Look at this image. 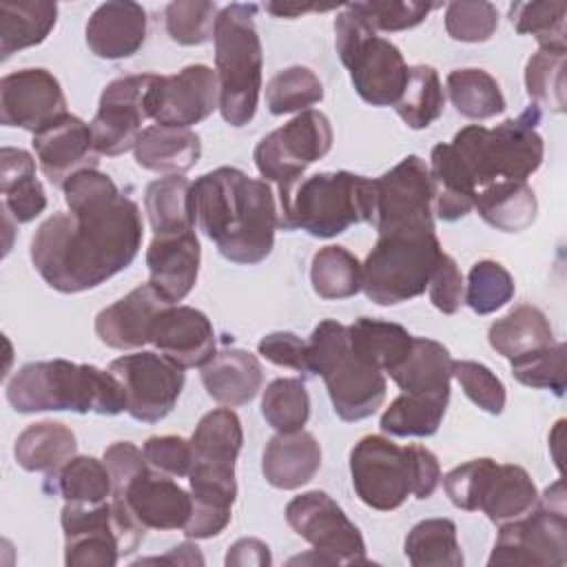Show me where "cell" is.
Here are the masks:
<instances>
[{
  "label": "cell",
  "instance_id": "d590c367",
  "mask_svg": "<svg viewBox=\"0 0 567 567\" xmlns=\"http://www.w3.org/2000/svg\"><path fill=\"white\" fill-rule=\"evenodd\" d=\"M144 210L153 235H179L195 230L193 184L184 175H166L146 186Z\"/></svg>",
  "mask_w": 567,
  "mask_h": 567
},
{
  "label": "cell",
  "instance_id": "c3c4849f",
  "mask_svg": "<svg viewBox=\"0 0 567 567\" xmlns=\"http://www.w3.org/2000/svg\"><path fill=\"white\" fill-rule=\"evenodd\" d=\"M323 100V84L308 66L295 64L275 73L266 84V106L272 115L301 113Z\"/></svg>",
  "mask_w": 567,
  "mask_h": 567
},
{
  "label": "cell",
  "instance_id": "9a60e30c",
  "mask_svg": "<svg viewBox=\"0 0 567 567\" xmlns=\"http://www.w3.org/2000/svg\"><path fill=\"white\" fill-rule=\"evenodd\" d=\"M288 525L323 554L330 565L368 563L359 527L346 516L332 496L321 489L303 492L286 505Z\"/></svg>",
  "mask_w": 567,
  "mask_h": 567
},
{
  "label": "cell",
  "instance_id": "8992f818",
  "mask_svg": "<svg viewBox=\"0 0 567 567\" xmlns=\"http://www.w3.org/2000/svg\"><path fill=\"white\" fill-rule=\"evenodd\" d=\"M538 106H529L516 120H505L494 128L470 124L461 128L450 146L467 168L476 188L501 179H527L545 157L543 137L536 131Z\"/></svg>",
  "mask_w": 567,
  "mask_h": 567
},
{
  "label": "cell",
  "instance_id": "5b68a950",
  "mask_svg": "<svg viewBox=\"0 0 567 567\" xmlns=\"http://www.w3.org/2000/svg\"><path fill=\"white\" fill-rule=\"evenodd\" d=\"M308 370L323 379L332 410L341 421H363L385 399V374L352 350L348 326L334 319H323L312 330Z\"/></svg>",
  "mask_w": 567,
  "mask_h": 567
},
{
  "label": "cell",
  "instance_id": "52a82bcc",
  "mask_svg": "<svg viewBox=\"0 0 567 567\" xmlns=\"http://www.w3.org/2000/svg\"><path fill=\"white\" fill-rule=\"evenodd\" d=\"M374 179L350 171L315 173L299 182L288 206L279 213V228H301L312 237L330 239L354 224H372Z\"/></svg>",
  "mask_w": 567,
  "mask_h": 567
},
{
  "label": "cell",
  "instance_id": "db71d44e",
  "mask_svg": "<svg viewBox=\"0 0 567 567\" xmlns=\"http://www.w3.org/2000/svg\"><path fill=\"white\" fill-rule=\"evenodd\" d=\"M498 29V11L485 0H454L445 7V31L456 42H487Z\"/></svg>",
  "mask_w": 567,
  "mask_h": 567
},
{
  "label": "cell",
  "instance_id": "d6a6232c",
  "mask_svg": "<svg viewBox=\"0 0 567 567\" xmlns=\"http://www.w3.org/2000/svg\"><path fill=\"white\" fill-rule=\"evenodd\" d=\"M58 22V4L49 0L0 2V60L47 40Z\"/></svg>",
  "mask_w": 567,
  "mask_h": 567
},
{
  "label": "cell",
  "instance_id": "cb8c5ba5",
  "mask_svg": "<svg viewBox=\"0 0 567 567\" xmlns=\"http://www.w3.org/2000/svg\"><path fill=\"white\" fill-rule=\"evenodd\" d=\"M202 248L195 230L153 237L146 248L148 284L168 301H182L197 284Z\"/></svg>",
  "mask_w": 567,
  "mask_h": 567
},
{
  "label": "cell",
  "instance_id": "681fc988",
  "mask_svg": "<svg viewBox=\"0 0 567 567\" xmlns=\"http://www.w3.org/2000/svg\"><path fill=\"white\" fill-rule=\"evenodd\" d=\"M565 18L567 4L556 0H536V2H514L509 7V22L516 33H529L536 38L540 49H567L565 38Z\"/></svg>",
  "mask_w": 567,
  "mask_h": 567
},
{
  "label": "cell",
  "instance_id": "4dcf8cb0",
  "mask_svg": "<svg viewBox=\"0 0 567 567\" xmlns=\"http://www.w3.org/2000/svg\"><path fill=\"white\" fill-rule=\"evenodd\" d=\"M430 177L434 186L432 210L443 221H456L474 208L476 184L450 144H436L430 153Z\"/></svg>",
  "mask_w": 567,
  "mask_h": 567
},
{
  "label": "cell",
  "instance_id": "680465c9",
  "mask_svg": "<svg viewBox=\"0 0 567 567\" xmlns=\"http://www.w3.org/2000/svg\"><path fill=\"white\" fill-rule=\"evenodd\" d=\"M146 463L166 476L179 478L188 476L190 465H193V447L190 441L184 436L175 434H164V436H148L142 445Z\"/></svg>",
  "mask_w": 567,
  "mask_h": 567
},
{
  "label": "cell",
  "instance_id": "3957f363",
  "mask_svg": "<svg viewBox=\"0 0 567 567\" xmlns=\"http://www.w3.org/2000/svg\"><path fill=\"white\" fill-rule=\"evenodd\" d=\"M7 401L16 412H95L104 416L126 410V392L120 379L91 363L66 359L24 363L7 381Z\"/></svg>",
  "mask_w": 567,
  "mask_h": 567
},
{
  "label": "cell",
  "instance_id": "8d00e7d4",
  "mask_svg": "<svg viewBox=\"0 0 567 567\" xmlns=\"http://www.w3.org/2000/svg\"><path fill=\"white\" fill-rule=\"evenodd\" d=\"M538 498L540 496L532 476L520 465L507 463L496 465L478 509L485 512L494 525H505L529 514L538 505Z\"/></svg>",
  "mask_w": 567,
  "mask_h": 567
},
{
  "label": "cell",
  "instance_id": "6da1fadb",
  "mask_svg": "<svg viewBox=\"0 0 567 567\" xmlns=\"http://www.w3.org/2000/svg\"><path fill=\"white\" fill-rule=\"evenodd\" d=\"M66 213L44 219L31 237V264L58 292L102 286L133 264L144 224L140 206L97 168L80 171L62 186Z\"/></svg>",
  "mask_w": 567,
  "mask_h": 567
},
{
  "label": "cell",
  "instance_id": "484cf974",
  "mask_svg": "<svg viewBox=\"0 0 567 567\" xmlns=\"http://www.w3.org/2000/svg\"><path fill=\"white\" fill-rule=\"evenodd\" d=\"M321 467V447L315 434L277 432L261 454V474L277 489H299L315 478Z\"/></svg>",
  "mask_w": 567,
  "mask_h": 567
},
{
  "label": "cell",
  "instance_id": "7c38bea8",
  "mask_svg": "<svg viewBox=\"0 0 567 567\" xmlns=\"http://www.w3.org/2000/svg\"><path fill=\"white\" fill-rule=\"evenodd\" d=\"M352 487L361 503L379 512L401 507L414 494L410 445L401 447L381 434H368L350 450Z\"/></svg>",
  "mask_w": 567,
  "mask_h": 567
},
{
  "label": "cell",
  "instance_id": "f5cc1de1",
  "mask_svg": "<svg viewBox=\"0 0 567 567\" xmlns=\"http://www.w3.org/2000/svg\"><path fill=\"white\" fill-rule=\"evenodd\" d=\"M567 348L563 341H554L551 346L532 352L527 357L514 359L512 374L518 383L538 390H551L556 396L565 394L567 388V368H565Z\"/></svg>",
  "mask_w": 567,
  "mask_h": 567
},
{
  "label": "cell",
  "instance_id": "ac0fdd59",
  "mask_svg": "<svg viewBox=\"0 0 567 567\" xmlns=\"http://www.w3.org/2000/svg\"><path fill=\"white\" fill-rule=\"evenodd\" d=\"M151 120L159 126L190 128L219 109L217 73L206 64H188L173 75H155Z\"/></svg>",
  "mask_w": 567,
  "mask_h": 567
},
{
  "label": "cell",
  "instance_id": "ee69618b",
  "mask_svg": "<svg viewBox=\"0 0 567 567\" xmlns=\"http://www.w3.org/2000/svg\"><path fill=\"white\" fill-rule=\"evenodd\" d=\"M310 284L321 299H348L361 290V261L343 246H323L310 264Z\"/></svg>",
  "mask_w": 567,
  "mask_h": 567
},
{
  "label": "cell",
  "instance_id": "f546056e",
  "mask_svg": "<svg viewBox=\"0 0 567 567\" xmlns=\"http://www.w3.org/2000/svg\"><path fill=\"white\" fill-rule=\"evenodd\" d=\"M2 210L16 224H29L47 208L44 188L35 175V159L24 148L2 146L0 151Z\"/></svg>",
  "mask_w": 567,
  "mask_h": 567
},
{
  "label": "cell",
  "instance_id": "9f6ffc18",
  "mask_svg": "<svg viewBox=\"0 0 567 567\" xmlns=\"http://www.w3.org/2000/svg\"><path fill=\"white\" fill-rule=\"evenodd\" d=\"M452 377L458 381L467 399L487 414H501L505 410V385L503 381L478 361H452Z\"/></svg>",
  "mask_w": 567,
  "mask_h": 567
},
{
  "label": "cell",
  "instance_id": "2e32d148",
  "mask_svg": "<svg viewBox=\"0 0 567 567\" xmlns=\"http://www.w3.org/2000/svg\"><path fill=\"white\" fill-rule=\"evenodd\" d=\"M126 392V412L142 423L166 419L184 388V368L166 359L162 352H133L109 363Z\"/></svg>",
  "mask_w": 567,
  "mask_h": 567
},
{
  "label": "cell",
  "instance_id": "4316f807",
  "mask_svg": "<svg viewBox=\"0 0 567 567\" xmlns=\"http://www.w3.org/2000/svg\"><path fill=\"white\" fill-rule=\"evenodd\" d=\"M452 361L443 343L414 337L408 354L388 374L405 394L450 401Z\"/></svg>",
  "mask_w": 567,
  "mask_h": 567
},
{
  "label": "cell",
  "instance_id": "ba28073f",
  "mask_svg": "<svg viewBox=\"0 0 567 567\" xmlns=\"http://www.w3.org/2000/svg\"><path fill=\"white\" fill-rule=\"evenodd\" d=\"M443 255L434 230H392L379 235L361 264V290L379 306H396L425 292Z\"/></svg>",
  "mask_w": 567,
  "mask_h": 567
},
{
  "label": "cell",
  "instance_id": "94428289",
  "mask_svg": "<svg viewBox=\"0 0 567 567\" xmlns=\"http://www.w3.org/2000/svg\"><path fill=\"white\" fill-rule=\"evenodd\" d=\"M109 474H111V483H113V494L111 498H117L124 494V489L128 487V483L133 478H137L142 472H146L151 465L144 458V452L131 443V441H115L104 450L102 456Z\"/></svg>",
  "mask_w": 567,
  "mask_h": 567
},
{
  "label": "cell",
  "instance_id": "f35d334b",
  "mask_svg": "<svg viewBox=\"0 0 567 567\" xmlns=\"http://www.w3.org/2000/svg\"><path fill=\"white\" fill-rule=\"evenodd\" d=\"M348 337L352 350L381 372H390L408 354L414 339L403 326L370 317L354 319L348 326Z\"/></svg>",
  "mask_w": 567,
  "mask_h": 567
},
{
  "label": "cell",
  "instance_id": "9c48e42d",
  "mask_svg": "<svg viewBox=\"0 0 567 567\" xmlns=\"http://www.w3.org/2000/svg\"><path fill=\"white\" fill-rule=\"evenodd\" d=\"M64 565L113 567L144 540L146 527L120 498L104 503H64Z\"/></svg>",
  "mask_w": 567,
  "mask_h": 567
},
{
  "label": "cell",
  "instance_id": "836d02e7",
  "mask_svg": "<svg viewBox=\"0 0 567 567\" xmlns=\"http://www.w3.org/2000/svg\"><path fill=\"white\" fill-rule=\"evenodd\" d=\"M487 341L501 357L514 361L551 346L554 330L540 308L520 303L489 326Z\"/></svg>",
  "mask_w": 567,
  "mask_h": 567
},
{
  "label": "cell",
  "instance_id": "03108f58",
  "mask_svg": "<svg viewBox=\"0 0 567 567\" xmlns=\"http://www.w3.org/2000/svg\"><path fill=\"white\" fill-rule=\"evenodd\" d=\"M142 563H171V565H195L197 563V565H204V558H202L197 545L182 543V545L173 547L162 558H144V560H137L135 565H142Z\"/></svg>",
  "mask_w": 567,
  "mask_h": 567
},
{
  "label": "cell",
  "instance_id": "e575fe53",
  "mask_svg": "<svg viewBox=\"0 0 567 567\" xmlns=\"http://www.w3.org/2000/svg\"><path fill=\"white\" fill-rule=\"evenodd\" d=\"M78 452V441L71 427L60 421H38L27 425L13 445L16 463L27 472L51 474L71 461Z\"/></svg>",
  "mask_w": 567,
  "mask_h": 567
},
{
  "label": "cell",
  "instance_id": "7a4b0ae2",
  "mask_svg": "<svg viewBox=\"0 0 567 567\" xmlns=\"http://www.w3.org/2000/svg\"><path fill=\"white\" fill-rule=\"evenodd\" d=\"M199 230L233 264H259L275 246L279 210L272 186L233 166H219L193 182Z\"/></svg>",
  "mask_w": 567,
  "mask_h": 567
},
{
  "label": "cell",
  "instance_id": "5bb4252c",
  "mask_svg": "<svg viewBox=\"0 0 567 567\" xmlns=\"http://www.w3.org/2000/svg\"><path fill=\"white\" fill-rule=\"evenodd\" d=\"M567 563V516L565 507L549 505L538 498V505L505 525H498V536L487 565H532L560 567Z\"/></svg>",
  "mask_w": 567,
  "mask_h": 567
},
{
  "label": "cell",
  "instance_id": "7402d4cb",
  "mask_svg": "<svg viewBox=\"0 0 567 567\" xmlns=\"http://www.w3.org/2000/svg\"><path fill=\"white\" fill-rule=\"evenodd\" d=\"M168 303L151 284H142L95 317L97 339L113 350H133L151 343L155 319Z\"/></svg>",
  "mask_w": 567,
  "mask_h": 567
},
{
  "label": "cell",
  "instance_id": "91938a15",
  "mask_svg": "<svg viewBox=\"0 0 567 567\" xmlns=\"http://www.w3.org/2000/svg\"><path fill=\"white\" fill-rule=\"evenodd\" d=\"M427 295H430L432 306L443 315H454L463 303V295H465L463 275H461L456 261L447 252L441 255V259L430 277Z\"/></svg>",
  "mask_w": 567,
  "mask_h": 567
},
{
  "label": "cell",
  "instance_id": "7bdbcfd3",
  "mask_svg": "<svg viewBox=\"0 0 567 567\" xmlns=\"http://www.w3.org/2000/svg\"><path fill=\"white\" fill-rule=\"evenodd\" d=\"M241 443V421L230 408H217L206 412L190 436L193 458L197 461H219L235 465Z\"/></svg>",
  "mask_w": 567,
  "mask_h": 567
},
{
  "label": "cell",
  "instance_id": "ffe728a7",
  "mask_svg": "<svg viewBox=\"0 0 567 567\" xmlns=\"http://www.w3.org/2000/svg\"><path fill=\"white\" fill-rule=\"evenodd\" d=\"M31 144L42 175L53 186H64L69 177L80 171L97 168L100 162L91 124L71 113H64L62 117L33 133Z\"/></svg>",
  "mask_w": 567,
  "mask_h": 567
},
{
  "label": "cell",
  "instance_id": "4fadbf2b",
  "mask_svg": "<svg viewBox=\"0 0 567 567\" xmlns=\"http://www.w3.org/2000/svg\"><path fill=\"white\" fill-rule=\"evenodd\" d=\"M432 202L430 166L419 155H408L374 179L372 226L379 235L392 230H434Z\"/></svg>",
  "mask_w": 567,
  "mask_h": 567
},
{
  "label": "cell",
  "instance_id": "e0dca14e",
  "mask_svg": "<svg viewBox=\"0 0 567 567\" xmlns=\"http://www.w3.org/2000/svg\"><path fill=\"white\" fill-rule=\"evenodd\" d=\"M153 82L155 73H137L122 75L104 86L97 113L91 120L93 144L100 155L117 157L135 148L142 124L151 117Z\"/></svg>",
  "mask_w": 567,
  "mask_h": 567
},
{
  "label": "cell",
  "instance_id": "8fae6325",
  "mask_svg": "<svg viewBox=\"0 0 567 567\" xmlns=\"http://www.w3.org/2000/svg\"><path fill=\"white\" fill-rule=\"evenodd\" d=\"M332 137L330 120L321 111L308 109L259 140L252 153L255 166L277 188L279 213L288 206L306 168L328 155Z\"/></svg>",
  "mask_w": 567,
  "mask_h": 567
},
{
  "label": "cell",
  "instance_id": "1f68e13d",
  "mask_svg": "<svg viewBox=\"0 0 567 567\" xmlns=\"http://www.w3.org/2000/svg\"><path fill=\"white\" fill-rule=\"evenodd\" d=\"M474 208L483 221L503 233L527 230L538 213L532 186L523 179H501L476 193Z\"/></svg>",
  "mask_w": 567,
  "mask_h": 567
},
{
  "label": "cell",
  "instance_id": "d4e9b609",
  "mask_svg": "<svg viewBox=\"0 0 567 567\" xmlns=\"http://www.w3.org/2000/svg\"><path fill=\"white\" fill-rule=\"evenodd\" d=\"M146 11L131 0L100 4L86 22V44L102 60L135 55L146 40Z\"/></svg>",
  "mask_w": 567,
  "mask_h": 567
},
{
  "label": "cell",
  "instance_id": "6f0895ef",
  "mask_svg": "<svg viewBox=\"0 0 567 567\" xmlns=\"http://www.w3.org/2000/svg\"><path fill=\"white\" fill-rule=\"evenodd\" d=\"M494 458H472L463 465H456L443 476V487L450 501L465 512H476L481 507L483 492L496 470Z\"/></svg>",
  "mask_w": 567,
  "mask_h": 567
},
{
  "label": "cell",
  "instance_id": "bcb514c9",
  "mask_svg": "<svg viewBox=\"0 0 567 567\" xmlns=\"http://www.w3.org/2000/svg\"><path fill=\"white\" fill-rule=\"evenodd\" d=\"M261 414L277 432H299L310 419V396L306 383L295 377H281L266 385Z\"/></svg>",
  "mask_w": 567,
  "mask_h": 567
},
{
  "label": "cell",
  "instance_id": "7dc6e473",
  "mask_svg": "<svg viewBox=\"0 0 567 567\" xmlns=\"http://www.w3.org/2000/svg\"><path fill=\"white\" fill-rule=\"evenodd\" d=\"M565 60L567 49H538L525 64V89L534 106L551 113L565 111Z\"/></svg>",
  "mask_w": 567,
  "mask_h": 567
},
{
  "label": "cell",
  "instance_id": "30bf717a",
  "mask_svg": "<svg viewBox=\"0 0 567 567\" xmlns=\"http://www.w3.org/2000/svg\"><path fill=\"white\" fill-rule=\"evenodd\" d=\"M334 47L359 97L372 106H394L408 82L410 66L399 47L377 31L348 4L334 18Z\"/></svg>",
  "mask_w": 567,
  "mask_h": 567
},
{
  "label": "cell",
  "instance_id": "44dd1931",
  "mask_svg": "<svg viewBox=\"0 0 567 567\" xmlns=\"http://www.w3.org/2000/svg\"><path fill=\"white\" fill-rule=\"evenodd\" d=\"M151 343L179 368H202L215 357L210 319L190 306H168L151 330Z\"/></svg>",
  "mask_w": 567,
  "mask_h": 567
},
{
  "label": "cell",
  "instance_id": "d6986e66",
  "mask_svg": "<svg viewBox=\"0 0 567 567\" xmlns=\"http://www.w3.org/2000/svg\"><path fill=\"white\" fill-rule=\"evenodd\" d=\"M66 111L58 78L47 69H20L0 80V122L38 133Z\"/></svg>",
  "mask_w": 567,
  "mask_h": 567
},
{
  "label": "cell",
  "instance_id": "b9f144b4",
  "mask_svg": "<svg viewBox=\"0 0 567 567\" xmlns=\"http://www.w3.org/2000/svg\"><path fill=\"white\" fill-rule=\"evenodd\" d=\"M445 106L441 78L430 64H414L408 71V82L394 104L396 115L414 131L434 124Z\"/></svg>",
  "mask_w": 567,
  "mask_h": 567
},
{
  "label": "cell",
  "instance_id": "603a6c76",
  "mask_svg": "<svg viewBox=\"0 0 567 567\" xmlns=\"http://www.w3.org/2000/svg\"><path fill=\"white\" fill-rule=\"evenodd\" d=\"M117 498L146 529H184L193 512V496L173 476L153 472V467L133 478Z\"/></svg>",
  "mask_w": 567,
  "mask_h": 567
},
{
  "label": "cell",
  "instance_id": "f6af8a7d",
  "mask_svg": "<svg viewBox=\"0 0 567 567\" xmlns=\"http://www.w3.org/2000/svg\"><path fill=\"white\" fill-rule=\"evenodd\" d=\"M445 408L443 399L403 392L385 408L379 427L390 436H432L439 432Z\"/></svg>",
  "mask_w": 567,
  "mask_h": 567
},
{
  "label": "cell",
  "instance_id": "ab89813d",
  "mask_svg": "<svg viewBox=\"0 0 567 567\" xmlns=\"http://www.w3.org/2000/svg\"><path fill=\"white\" fill-rule=\"evenodd\" d=\"M445 89L456 113L467 120H489L507 106L498 82L485 69H454L447 73Z\"/></svg>",
  "mask_w": 567,
  "mask_h": 567
},
{
  "label": "cell",
  "instance_id": "11a10c76",
  "mask_svg": "<svg viewBox=\"0 0 567 567\" xmlns=\"http://www.w3.org/2000/svg\"><path fill=\"white\" fill-rule=\"evenodd\" d=\"M354 13H359L374 31H405L421 24L430 11L439 4L416 2V0H372V2H350Z\"/></svg>",
  "mask_w": 567,
  "mask_h": 567
},
{
  "label": "cell",
  "instance_id": "816d5d0a",
  "mask_svg": "<svg viewBox=\"0 0 567 567\" xmlns=\"http://www.w3.org/2000/svg\"><path fill=\"white\" fill-rule=\"evenodd\" d=\"M219 9L208 0H175L164 9L166 33L182 47H199L215 38Z\"/></svg>",
  "mask_w": 567,
  "mask_h": 567
},
{
  "label": "cell",
  "instance_id": "83f0119b",
  "mask_svg": "<svg viewBox=\"0 0 567 567\" xmlns=\"http://www.w3.org/2000/svg\"><path fill=\"white\" fill-rule=\"evenodd\" d=\"M202 383L208 396L226 408L250 403L261 390L264 370L259 359L241 348H226L202 365Z\"/></svg>",
  "mask_w": 567,
  "mask_h": 567
},
{
  "label": "cell",
  "instance_id": "6125c7cd",
  "mask_svg": "<svg viewBox=\"0 0 567 567\" xmlns=\"http://www.w3.org/2000/svg\"><path fill=\"white\" fill-rule=\"evenodd\" d=\"M257 352L281 368H292L297 372L310 374L308 370V341H301L295 332H270L259 339Z\"/></svg>",
  "mask_w": 567,
  "mask_h": 567
},
{
  "label": "cell",
  "instance_id": "f1b7e54d",
  "mask_svg": "<svg viewBox=\"0 0 567 567\" xmlns=\"http://www.w3.org/2000/svg\"><path fill=\"white\" fill-rule=\"evenodd\" d=\"M135 162L153 173L184 175L202 157L199 135L190 128L146 126L135 142Z\"/></svg>",
  "mask_w": 567,
  "mask_h": 567
},
{
  "label": "cell",
  "instance_id": "277c9868",
  "mask_svg": "<svg viewBox=\"0 0 567 567\" xmlns=\"http://www.w3.org/2000/svg\"><path fill=\"white\" fill-rule=\"evenodd\" d=\"M255 4H226L219 9L213 38L219 113L237 128L255 117L261 93L264 51L255 27Z\"/></svg>",
  "mask_w": 567,
  "mask_h": 567
},
{
  "label": "cell",
  "instance_id": "be15d7a7",
  "mask_svg": "<svg viewBox=\"0 0 567 567\" xmlns=\"http://www.w3.org/2000/svg\"><path fill=\"white\" fill-rule=\"evenodd\" d=\"M412 452V463H414V496L416 498H430L436 489V485L441 483V465L439 458L432 450H427L425 445L412 443L410 445Z\"/></svg>",
  "mask_w": 567,
  "mask_h": 567
},
{
  "label": "cell",
  "instance_id": "60d3db41",
  "mask_svg": "<svg viewBox=\"0 0 567 567\" xmlns=\"http://www.w3.org/2000/svg\"><path fill=\"white\" fill-rule=\"evenodd\" d=\"M412 567H461L463 551L456 538V525L450 518H425L416 523L403 543Z\"/></svg>",
  "mask_w": 567,
  "mask_h": 567
},
{
  "label": "cell",
  "instance_id": "003e7915",
  "mask_svg": "<svg viewBox=\"0 0 567 567\" xmlns=\"http://www.w3.org/2000/svg\"><path fill=\"white\" fill-rule=\"evenodd\" d=\"M328 7H299V4H277V2H270L266 4V11L275 13L277 18H297V16H303L308 11H326Z\"/></svg>",
  "mask_w": 567,
  "mask_h": 567
},
{
  "label": "cell",
  "instance_id": "f907efd6",
  "mask_svg": "<svg viewBox=\"0 0 567 567\" xmlns=\"http://www.w3.org/2000/svg\"><path fill=\"white\" fill-rule=\"evenodd\" d=\"M514 292L516 286L509 270L494 259H481L470 268L463 303H467L476 315H492L501 310Z\"/></svg>",
  "mask_w": 567,
  "mask_h": 567
},
{
  "label": "cell",
  "instance_id": "e7e4bbea",
  "mask_svg": "<svg viewBox=\"0 0 567 567\" xmlns=\"http://www.w3.org/2000/svg\"><path fill=\"white\" fill-rule=\"evenodd\" d=\"M228 567H246V565H257V567H266L272 563L270 556V547L259 540V538H239L237 543H233L228 547L226 560Z\"/></svg>",
  "mask_w": 567,
  "mask_h": 567
},
{
  "label": "cell",
  "instance_id": "74e56055",
  "mask_svg": "<svg viewBox=\"0 0 567 567\" xmlns=\"http://www.w3.org/2000/svg\"><path fill=\"white\" fill-rule=\"evenodd\" d=\"M44 492L62 496L64 503H104L111 501L113 483L104 461L75 454L62 467L47 474Z\"/></svg>",
  "mask_w": 567,
  "mask_h": 567
}]
</instances>
